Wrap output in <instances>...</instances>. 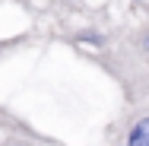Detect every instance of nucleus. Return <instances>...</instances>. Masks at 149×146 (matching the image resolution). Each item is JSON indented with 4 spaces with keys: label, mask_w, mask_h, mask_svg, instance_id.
I'll use <instances>...</instances> for the list:
<instances>
[{
    "label": "nucleus",
    "mask_w": 149,
    "mask_h": 146,
    "mask_svg": "<svg viewBox=\"0 0 149 146\" xmlns=\"http://www.w3.org/2000/svg\"><path fill=\"white\" fill-rule=\"evenodd\" d=\"M98 64L120 86V92L149 86V19L102 38Z\"/></svg>",
    "instance_id": "obj_1"
},
{
    "label": "nucleus",
    "mask_w": 149,
    "mask_h": 146,
    "mask_svg": "<svg viewBox=\"0 0 149 146\" xmlns=\"http://www.w3.org/2000/svg\"><path fill=\"white\" fill-rule=\"evenodd\" d=\"M108 146H149V86L124 92V108L108 127Z\"/></svg>",
    "instance_id": "obj_2"
},
{
    "label": "nucleus",
    "mask_w": 149,
    "mask_h": 146,
    "mask_svg": "<svg viewBox=\"0 0 149 146\" xmlns=\"http://www.w3.org/2000/svg\"><path fill=\"white\" fill-rule=\"evenodd\" d=\"M0 130H3V133H22V137H35V140H45V143H48V137L35 133L29 124H26L19 115H13L6 105H0Z\"/></svg>",
    "instance_id": "obj_3"
},
{
    "label": "nucleus",
    "mask_w": 149,
    "mask_h": 146,
    "mask_svg": "<svg viewBox=\"0 0 149 146\" xmlns=\"http://www.w3.org/2000/svg\"><path fill=\"white\" fill-rule=\"evenodd\" d=\"M29 41V35H16V38H0V60L6 57L10 51H16L19 45H26Z\"/></svg>",
    "instance_id": "obj_4"
}]
</instances>
